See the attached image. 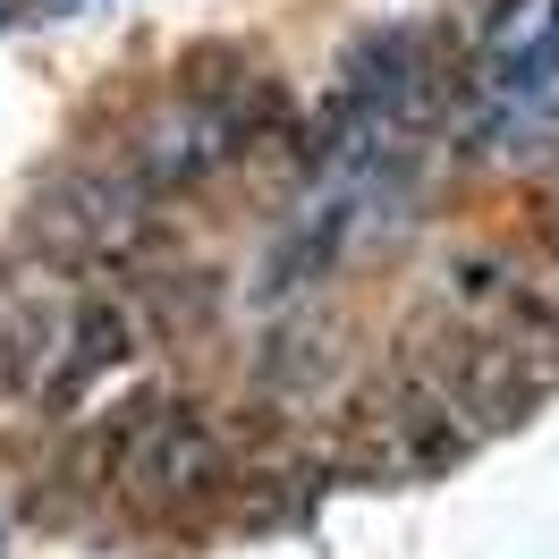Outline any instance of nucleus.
I'll return each mask as SVG.
<instances>
[{"mask_svg": "<svg viewBox=\"0 0 559 559\" xmlns=\"http://www.w3.org/2000/svg\"><path fill=\"white\" fill-rule=\"evenodd\" d=\"M390 365H407L424 382L450 399L466 432H509V424L534 416V399L559 382V340H525V331H491V322H466V314H432V322H407V340Z\"/></svg>", "mask_w": 559, "mask_h": 559, "instance_id": "nucleus-1", "label": "nucleus"}, {"mask_svg": "<svg viewBox=\"0 0 559 559\" xmlns=\"http://www.w3.org/2000/svg\"><path fill=\"white\" fill-rule=\"evenodd\" d=\"M466 450H475L466 416H457L424 373H407V365L365 373L356 399L340 407V475H356V484H382V491L432 484V475H450Z\"/></svg>", "mask_w": 559, "mask_h": 559, "instance_id": "nucleus-2", "label": "nucleus"}, {"mask_svg": "<svg viewBox=\"0 0 559 559\" xmlns=\"http://www.w3.org/2000/svg\"><path fill=\"white\" fill-rule=\"evenodd\" d=\"M229 441L204 407L187 399H136L128 450H119V491L144 518H195L212 500H229Z\"/></svg>", "mask_w": 559, "mask_h": 559, "instance_id": "nucleus-3", "label": "nucleus"}, {"mask_svg": "<svg viewBox=\"0 0 559 559\" xmlns=\"http://www.w3.org/2000/svg\"><path fill=\"white\" fill-rule=\"evenodd\" d=\"M26 238L69 272H136L162 229H153V195L128 170H76L35 195Z\"/></svg>", "mask_w": 559, "mask_h": 559, "instance_id": "nucleus-4", "label": "nucleus"}, {"mask_svg": "<svg viewBox=\"0 0 559 559\" xmlns=\"http://www.w3.org/2000/svg\"><path fill=\"white\" fill-rule=\"evenodd\" d=\"M238 144H246V103H221V94H204V85H187L170 110H153V119L136 128V144H128L119 170L162 204V195H187V187L221 178L229 162H238Z\"/></svg>", "mask_w": 559, "mask_h": 559, "instance_id": "nucleus-5", "label": "nucleus"}, {"mask_svg": "<svg viewBox=\"0 0 559 559\" xmlns=\"http://www.w3.org/2000/svg\"><path fill=\"white\" fill-rule=\"evenodd\" d=\"M340 348H348V331L322 314V306H280L272 331H263V348H254V390L263 399H314L322 382H340Z\"/></svg>", "mask_w": 559, "mask_h": 559, "instance_id": "nucleus-6", "label": "nucleus"}, {"mask_svg": "<svg viewBox=\"0 0 559 559\" xmlns=\"http://www.w3.org/2000/svg\"><path fill=\"white\" fill-rule=\"evenodd\" d=\"M136 356V322H128V306H110V297H85V306H69L60 314V348H51V373H43V407H76L85 390L103 382V373H119Z\"/></svg>", "mask_w": 559, "mask_h": 559, "instance_id": "nucleus-7", "label": "nucleus"}]
</instances>
